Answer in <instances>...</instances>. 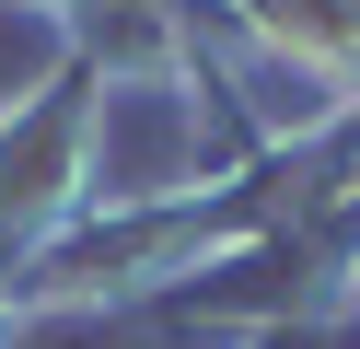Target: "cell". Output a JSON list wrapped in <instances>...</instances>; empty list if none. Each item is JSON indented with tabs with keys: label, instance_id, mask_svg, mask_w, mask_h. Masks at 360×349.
I'll use <instances>...</instances> for the list:
<instances>
[{
	"label": "cell",
	"instance_id": "6da1fadb",
	"mask_svg": "<svg viewBox=\"0 0 360 349\" xmlns=\"http://www.w3.org/2000/svg\"><path fill=\"white\" fill-rule=\"evenodd\" d=\"M94 128H105V70L58 47L24 93H0V245H24V268L94 209Z\"/></svg>",
	"mask_w": 360,
	"mask_h": 349
},
{
	"label": "cell",
	"instance_id": "7a4b0ae2",
	"mask_svg": "<svg viewBox=\"0 0 360 349\" xmlns=\"http://www.w3.org/2000/svg\"><path fill=\"white\" fill-rule=\"evenodd\" d=\"M279 70H302L314 105H360V0H221Z\"/></svg>",
	"mask_w": 360,
	"mask_h": 349
},
{
	"label": "cell",
	"instance_id": "3957f363",
	"mask_svg": "<svg viewBox=\"0 0 360 349\" xmlns=\"http://www.w3.org/2000/svg\"><path fill=\"white\" fill-rule=\"evenodd\" d=\"M24 326V245H0V338Z\"/></svg>",
	"mask_w": 360,
	"mask_h": 349
},
{
	"label": "cell",
	"instance_id": "277c9868",
	"mask_svg": "<svg viewBox=\"0 0 360 349\" xmlns=\"http://www.w3.org/2000/svg\"><path fill=\"white\" fill-rule=\"evenodd\" d=\"M349 314H360V302H349Z\"/></svg>",
	"mask_w": 360,
	"mask_h": 349
}]
</instances>
